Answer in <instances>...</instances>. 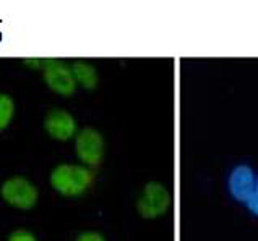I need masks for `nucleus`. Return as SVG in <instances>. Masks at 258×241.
<instances>
[{
  "mask_svg": "<svg viewBox=\"0 0 258 241\" xmlns=\"http://www.w3.org/2000/svg\"><path fill=\"white\" fill-rule=\"evenodd\" d=\"M2 198L17 209L28 210L38 202V188L23 177L9 178L2 185Z\"/></svg>",
  "mask_w": 258,
  "mask_h": 241,
  "instance_id": "3",
  "label": "nucleus"
},
{
  "mask_svg": "<svg viewBox=\"0 0 258 241\" xmlns=\"http://www.w3.org/2000/svg\"><path fill=\"white\" fill-rule=\"evenodd\" d=\"M13 113H15L13 99L9 94H0V131L10 125Z\"/></svg>",
  "mask_w": 258,
  "mask_h": 241,
  "instance_id": "9",
  "label": "nucleus"
},
{
  "mask_svg": "<svg viewBox=\"0 0 258 241\" xmlns=\"http://www.w3.org/2000/svg\"><path fill=\"white\" fill-rule=\"evenodd\" d=\"M75 151L78 159L90 167H98L104 157V140L102 135L94 128H83L77 135Z\"/></svg>",
  "mask_w": 258,
  "mask_h": 241,
  "instance_id": "4",
  "label": "nucleus"
},
{
  "mask_svg": "<svg viewBox=\"0 0 258 241\" xmlns=\"http://www.w3.org/2000/svg\"><path fill=\"white\" fill-rule=\"evenodd\" d=\"M77 241H106V238L98 231H85L77 238Z\"/></svg>",
  "mask_w": 258,
  "mask_h": 241,
  "instance_id": "12",
  "label": "nucleus"
},
{
  "mask_svg": "<svg viewBox=\"0 0 258 241\" xmlns=\"http://www.w3.org/2000/svg\"><path fill=\"white\" fill-rule=\"evenodd\" d=\"M44 128H46L47 135L50 138H54V140L67 141L75 135L77 122L67 110H63V108H54L44 118Z\"/></svg>",
  "mask_w": 258,
  "mask_h": 241,
  "instance_id": "6",
  "label": "nucleus"
},
{
  "mask_svg": "<svg viewBox=\"0 0 258 241\" xmlns=\"http://www.w3.org/2000/svg\"><path fill=\"white\" fill-rule=\"evenodd\" d=\"M227 185H229V191L232 194V198H235L240 202H247L256 185L253 170L248 165L235 167L229 175V183Z\"/></svg>",
  "mask_w": 258,
  "mask_h": 241,
  "instance_id": "7",
  "label": "nucleus"
},
{
  "mask_svg": "<svg viewBox=\"0 0 258 241\" xmlns=\"http://www.w3.org/2000/svg\"><path fill=\"white\" fill-rule=\"evenodd\" d=\"M44 81L49 86V89H52L57 94H62V96H72L77 89V79L72 68L57 60L46 62Z\"/></svg>",
  "mask_w": 258,
  "mask_h": 241,
  "instance_id": "5",
  "label": "nucleus"
},
{
  "mask_svg": "<svg viewBox=\"0 0 258 241\" xmlns=\"http://www.w3.org/2000/svg\"><path fill=\"white\" fill-rule=\"evenodd\" d=\"M245 204H247V207L258 217V178H256V185H255L253 193H252V196H250V199H248Z\"/></svg>",
  "mask_w": 258,
  "mask_h": 241,
  "instance_id": "11",
  "label": "nucleus"
},
{
  "mask_svg": "<svg viewBox=\"0 0 258 241\" xmlns=\"http://www.w3.org/2000/svg\"><path fill=\"white\" fill-rule=\"evenodd\" d=\"M9 241H38V239H36V236L31 231H28L25 228H20V230H15L12 233V235L9 236Z\"/></svg>",
  "mask_w": 258,
  "mask_h": 241,
  "instance_id": "10",
  "label": "nucleus"
},
{
  "mask_svg": "<svg viewBox=\"0 0 258 241\" xmlns=\"http://www.w3.org/2000/svg\"><path fill=\"white\" fill-rule=\"evenodd\" d=\"M73 75L80 86H83L85 89H94L98 86V73L93 65L86 62H75L72 67Z\"/></svg>",
  "mask_w": 258,
  "mask_h": 241,
  "instance_id": "8",
  "label": "nucleus"
},
{
  "mask_svg": "<svg viewBox=\"0 0 258 241\" xmlns=\"http://www.w3.org/2000/svg\"><path fill=\"white\" fill-rule=\"evenodd\" d=\"M169 206H171V194L163 185L156 183V181L148 183L143 188L137 202L138 214L143 218H158L164 215Z\"/></svg>",
  "mask_w": 258,
  "mask_h": 241,
  "instance_id": "2",
  "label": "nucleus"
},
{
  "mask_svg": "<svg viewBox=\"0 0 258 241\" xmlns=\"http://www.w3.org/2000/svg\"><path fill=\"white\" fill-rule=\"evenodd\" d=\"M93 183V172L83 165L60 164L50 173V185L58 194L80 196Z\"/></svg>",
  "mask_w": 258,
  "mask_h": 241,
  "instance_id": "1",
  "label": "nucleus"
}]
</instances>
